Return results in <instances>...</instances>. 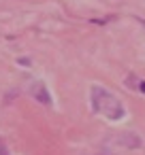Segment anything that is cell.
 Segmentation results:
<instances>
[{"label": "cell", "mask_w": 145, "mask_h": 155, "mask_svg": "<svg viewBox=\"0 0 145 155\" xmlns=\"http://www.w3.org/2000/svg\"><path fill=\"white\" fill-rule=\"evenodd\" d=\"M122 144H126V147H139L141 140H139L136 136H124V138H122Z\"/></svg>", "instance_id": "cell-3"}, {"label": "cell", "mask_w": 145, "mask_h": 155, "mask_svg": "<svg viewBox=\"0 0 145 155\" xmlns=\"http://www.w3.org/2000/svg\"><path fill=\"white\" fill-rule=\"evenodd\" d=\"M30 94H32V96H34V100H39L41 104H45V106H49V104H51V96H49V91H47L45 83L36 81V83L30 87Z\"/></svg>", "instance_id": "cell-2"}, {"label": "cell", "mask_w": 145, "mask_h": 155, "mask_svg": "<svg viewBox=\"0 0 145 155\" xmlns=\"http://www.w3.org/2000/svg\"><path fill=\"white\" fill-rule=\"evenodd\" d=\"M90 96H92V110L111 119V121H117L124 117V104L117 100V96H113L111 91H107L105 87L100 85H94L90 89Z\"/></svg>", "instance_id": "cell-1"}, {"label": "cell", "mask_w": 145, "mask_h": 155, "mask_svg": "<svg viewBox=\"0 0 145 155\" xmlns=\"http://www.w3.org/2000/svg\"><path fill=\"white\" fill-rule=\"evenodd\" d=\"M139 89H141V91L145 94V81H141V83H139Z\"/></svg>", "instance_id": "cell-6"}, {"label": "cell", "mask_w": 145, "mask_h": 155, "mask_svg": "<svg viewBox=\"0 0 145 155\" xmlns=\"http://www.w3.org/2000/svg\"><path fill=\"white\" fill-rule=\"evenodd\" d=\"M19 64H24V66H30V60H26V58H22V60H19Z\"/></svg>", "instance_id": "cell-5"}, {"label": "cell", "mask_w": 145, "mask_h": 155, "mask_svg": "<svg viewBox=\"0 0 145 155\" xmlns=\"http://www.w3.org/2000/svg\"><path fill=\"white\" fill-rule=\"evenodd\" d=\"M0 155H9L7 149H5V144H2V140H0Z\"/></svg>", "instance_id": "cell-4"}]
</instances>
